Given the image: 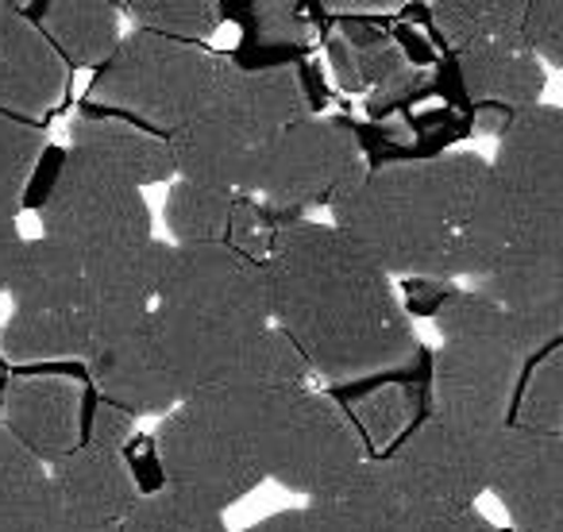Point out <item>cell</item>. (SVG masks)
<instances>
[{
  "label": "cell",
  "mask_w": 563,
  "mask_h": 532,
  "mask_svg": "<svg viewBox=\"0 0 563 532\" xmlns=\"http://www.w3.org/2000/svg\"><path fill=\"white\" fill-rule=\"evenodd\" d=\"M352 421L360 429L367 447H398L409 436V424L417 417V390L406 383H386L375 386L367 398H360L352 409Z\"/></svg>",
  "instance_id": "obj_28"
},
{
  "label": "cell",
  "mask_w": 563,
  "mask_h": 532,
  "mask_svg": "<svg viewBox=\"0 0 563 532\" xmlns=\"http://www.w3.org/2000/svg\"><path fill=\"white\" fill-rule=\"evenodd\" d=\"M120 532H232V529L224 524L220 509L166 486L158 494H143L140 506L132 509V517H128Z\"/></svg>",
  "instance_id": "obj_29"
},
{
  "label": "cell",
  "mask_w": 563,
  "mask_h": 532,
  "mask_svg": "<svg viewBox=\"0 0 563 532\" xmlns=\"http://www.w3.org/2000/svg\"><path fill=\"white\" fill-rule=\"evenodd\" d=\"M12 313L35 317H74L89 313V275L81 258L51 235L24 243L16 275L9 282Z\"/></svg>",
  "instance_id": "obj_20"
},
{
  "label": "cell",
  "mask_w": 563,
  "mask_h": 532,
  "mask_svg": "<svg viewBox=\"0 0 563 532\" xmlns=\"http://www.w3.org/2000/svg\"><path fill=\"white\" fill-rule=\"evenodd\" d=\"M243 193H228L217 186H201V181L174 178L166 189L163 220L170 232L174 247H209V243H228L232 235V220L240 209Z\"/></svg>",
  "instance_id": "obj_24"
},
{
  "label": "cell",
  "mask_w": 563,
  "mask_h": 532,
  "mask_svg": "<svg viewBox=\"0 0 563 532\" xmlns=\"http://www.w3.org/2000/svg\"><path fill=\"white\" fill-rule=\"evenodd\" d=\"M135 436V417H128L124 409L109 406V401H97L89 409V429L86 440L97 447H109V452H124Z\"/></svg>",
  "instance_id": "obj_33"
},
{
  "label": "cell",
  "mask_w": 563,
  "mask_h": 532,
  "mask_svg": "<svg viewBox=\"0 0 563 532\" xmlns=\"http://www.w3.org/2000/svg\"><path fill=\"white\" fill-rule=\"evenodd\" d=\"M220 421L266 478L317 501L371 459L352 413L313 386L212 390L186 401Z\"/></svg>",
  "instance_id": "obj_4"
},
{
  "label": "cell",
  "mask_w": 563,
  "mask_h": 532,
  "mask_svg": "<svg viewBox=\"0 0 563 532\" xmlns=\"http://www.w3.org/2000/svg\"><path fill=\"white\" fill-rule=\"evenodd\" d=\"M4 429L43 463L55 467L86 444V390L63 375H20L4 386Z\"/></svg>",
  "instance_id": "obj_14"
},
{
  "label": "cell",
  "mask_w": 563,
  "mask_h": 532,
  "mask_svg": "<svg viewBox=\"0 0 563 532\" xmlns=\"http://www.w3.org/2000/svg\"><path fill=\"white\" fill-rule=\"evenodd\" d=\"M40 532H120V529H112V524H97V521H89V517H78L55 501Z\"/></svg>",
  "instance_id": "obj_37"
},
{
  "label": "cell",
  "mask_w": 563,
  "mask_h": 532,
  "mask_svg": "<svg viewBox=\"0 0 563 532\" xmlns=\"http://www.w3.org/2000/svg\"><path fill=\"white\" fill-rule=\"evenodd\" d=\"M525 40L537 51L544 66H560L563 70V4H529V20H525Z\"/></svg>",
  "instance_id": "obj_31"
},
{
  "label": "cell",
  "mask_w": 563,
  "mask_h": 532,
  "mask_svg": "<svg viewBox=\"0 0 563 532\" xmlns=\"http://www.w3.org/2000/svg\"><path fill=\"white\" fill-rule=\"evenodd\" d=\"M70 66L40 32L32 12L0 4V112L40 120L63 101Z\"/></svg>",
  "instance_id": "obj_15"
},
{
  "label": "cell",
  "mask_w": 563,
  "mask_h": 532,
  "mask_svg": "<svg viewBox=\"0 0 563 532\" xmlns=\"http://www.w3.org/2000/svg\"><path fill=\"white\" fill-rule=\"evenodd\" d=\"M47 155V132L32 120L0 112V209L16 212L35 178V166Z\"/></svg>",
  "instance_id": "obj_26"
},
{
  "label": "cell",
  "mask_w": 563,
  "mask_h": 532,
  "mask_svg": "<svg viewBox=\"0 0 563 532\" xmlns=\"http://www.w3.org/2000/svg\"><path fill=\"white\" fill-rule=\"evenodd\" d=\"M455 58H460V81L471 101L490 104V109H498L509 120L517 112H529L540 104V93H544V63L529 47V40L463 51Z\"/></svg>",
  "instance_id": "obj_21"
},
{
  "label": "cell",
  "mask_w": 563,
  "mask_h": 532,
  "mask_svg": "<svg viewBox=\"0 0 563 532\" xmlns=\"http://www.w3.org/2000/svg\"><path fill=\"white\" fill-rule=\"evenodd\" d=\"M321 532H424L421 509L394 478L386 459H367L336 490L306 501Z\"/></svg>",
  "instance_id": "obj_18"
},
{
  "label": "cell",
  "mask_w": 563,
  "mask_h": 532,
  "mask_svg": "<svg viewBox=\"0 0 563 532\" xmlns=\"http://www.w3.org/2000/svg\"><path fill=\"white\" fill-rule=\"evenodd\" d=\"M274 329L329 383L378 375L417 352L394 278L336 224L290 220L266 258Z\"/></svg>",
  "instance_id": "obj_1"
},
{
  "label": "cell",
  "mask_w": 563,
  "mask_h": 532,
  "mask_svg": "<svg viewBox=\"0 0 563 532\" xmlns=\"http://www.w3.org/2000/svg\"><path fill=\"white\" fill-rule=\"evenodd\" d=\"M251 20H255V32L263 35L266 43H306L309 40V24L298 4H255Z\"/></svg>",
  "instance_id": "obj_32"
},
{
  "label": "cell",
  "mask_w": 563,
  "mask_h": 532,
  "mask_svg": "<svg viewBox=\"0 0 563 532\" xmlns=\"http://www.w3.org/2000/svg\"><path fill=\"white\" fill-rule=\"evenodd\" d=\"M228 58L205 51L201 43L166 40L155 32L124 35L120 51L101 66L89 86V101L112 117L135 120L170 140L194 120L212 86L224 74Z\"/></svg>",
  "instance_id": "obj_7"
},
{
  "label": "cell",
  "mask_w": 563,
  "mask_h": 532,
  "mask_svg": "<svg viewBox=\"0 0 563 532\" xmlns=\"http://www.w3.org/2000/svg\"><path fill=\"white\" fill-rule=\"evenodd\" d=\"M51 506V467L0 424V532H40Z\"/></svg>",
  "instance_id": "obj_23"
},
{
  "label": "cell",
  "mask_w": 563,
  "mask_h": 532,
  "mask_svg": "<svg viewBox=\"0 0 563 532\" xmlns=\"http://www.w3.org/2000/svg\"><path fill=\"white\" fill-rule=\"evenodd\" d=\"M93 344L89 375L101 401L124 409L128 417H170L178 409L155 340V309H89Z\"/></svg>",
  "instance_id": "obj_12"
},
{
  "label": "cell",
  "mask_w": 563,
  "mask_h": 532,
  "mask_svg": "<svg viewBox=\"0 0 563 532\" xmlns=\"http://www.w3.org/2000/svg\"><path fill=\"white\" fill-rule=\"evenodd\" d=\"M490 158L471 151L390 163L332 204V224L390 278L460 282L463 247L483 201Z\"/></svg>",
  "instance_id": "obj_2"
},
{
  "label": "cell",
  "mask_w": 563,
  "mask_h": 532,
  "mask_svg": "<svg viewBox=\"0 0 563 532\" xmlns=\"http://www.w3.org/2000/svg\"><path fill=\"white\" fill-rule=\"evenodd\" d=\"M490 494L514 529L563 532V432L509 424L494 455Z\"/></svg>",
  "instance_id": "obj_13"
},
{
  "label": "cell",
  "mask_w": 563,
  "mask_h": 532,
  "mask_svg": "<svg viewBox=\"0 0 563 532\" xmlns=\"http://www.w3.org/2000/svg\"><path fill=\"white\" fill-rule=\"evenodd\" d=\"M93 170L124 181L132 189H147L178 178L174 147L166 135L124 117H78L70 124V151Z\"/></svg>",
  "instance_id": "obj_16"
},
{
  "label": "cell",
  "mask_w": 563,
  "mask_h": 532,
  "mask_svg": "<svg viewBox=\"0 0 563 532\" xmlns=\"http://www.w3.org/2000/svg\"><path fill=\"white\" fill-rule=\"evenodd\" d=\"M51 490L63 509L97 524H112V529H124V521L143 498L124 452H109L89 440L51 467Z\"/></svg>",
  "instance_id": "obj_19"
},
{
  "label": "cell",
  "mask_w": 563,
  "mask_h": 532,
  "mask_svg": "<svg viewBox=\"0 0 563 532\" xmlns=\"http://www.w3.org/2000/svg\"><path fill=\"white\" fill-rule=\"evenodd\" d=\"M437 32L448 40L455 55L478 47H498V43H521L529 4H509V0H444L429 9Z\"/></svg>",
  "instance_id": "obj_25"
},
{
  "label": "cell",
  "mask_w": 563,
  "mask_h": 532,
  "mask_svg": "<svg viewBox=\"0 0 563 532\" xmlns=\"http://www.w3.org/2000/svg\"><path fill=\"white\" fill-rule=\"evenodd\" d=\"M155 455L170 490L189 494L220 513L266 478L247 447L197 406H178L158 424Z\"/></svg>",
  "instance_id": "obj_11"
},
{
  "label": "cell",
  "mask_w": 563,
  "mask_h": 532,
  "mask_svg": "<svg viewBox=\"0 0 563 532\" xmlns=\"http://www.w3.org/2000/svg\"><path fill=\"white\" fill-rule=\"evenodd\" d=\"M128 16L135 20L140 32H155L181 43H205L224 24V12L212 0H132Z\"/></svg>",
  "instance_id": "obj_30"
},
{
  "label": "cell",
  "mask_w": 563,
  "mask_h": 532,
  "mask_svg": "<svg viewBox=\"0 0 563 532\" xmlns=\"http://www.w3.org/2000/svg\"><path fill=\"white\" fill-rule=\"evenodd\" d=\"M424 532H498L475 506L463 509H432V513H421Z\"/></svg>",
  "instance_id": "obj_34"
},
{
  "label": "cell",
  "mask_w": 563,
  "mask_h": 532,
  "mask_svg": "<svg viewBox=\"0 0 563 532\" xmlns=\"http://www.w3.org/2000/svg\"><path fill=\"white\" fill-rule=\"evenodd\" d=\"M363 178H367V155L360 135L340 120L306 117L271 143L251 197L274 217H294L313 204L332 209Z\"/></svg>",
  "instance_id": "obj_9"
},
{
  "label": "cell",
  "mask_w": 563,
  "mask_h": 532,
  "mask_svg": "<svg viewBox=\"0 0 563 532\" xmlns=\"http://www.w3.org/2000/svg\"><path fill=\"white\" fill-rule=\"evenodd\" d=\"M501 436H486V432L463 429V424L440 421L429 413L383 459L421 513L463 509L475 506L478 494L490 490L494 455H498Z\"/></svg>",
  "instance_id": "obj_10"
},
{
  "label": "cell",
  "mask_w": 563,
  "mask_h": 532,
  "mask_svg": "<svg viewBox=\"0 0 563 532\" xmlns=\"http://www.w3.org/2000/svg\"><path fill=\"white\" fill-rule=\"evenodd\" d=\"M514 424L537 432H563V340L540 352L532 370L521 378Z\"/></svg>",
  "instance_id": "obj_27"
},
{
  "label": "cell",
  "mask_w": 563,
  "mask_h": 532,
  "mask_svg": "<svg viewBox=\"0 0 563 532\" xmlns=\"http://www.w3.org/2000/svg\"><path fill=\"white\" fill-rule=\"evenodd\" d=\"M40 32L51 40V47L66 58V66H109V58L120 51V9L101 0H66V4H43L32 12Z\"/></svg>",
  "instance_id": "obj_22"
},
{
  "label": "cell",
  "mask_w": 563,
  "mask_h": 532,
  "mask_svg": "<svg viewBox=\"0 0 563 532\" xmlns=\"http://www.w3.org/2000/svg\"><path fill=\"white\" fill-rule=\"evenodd\" d=\"M432 317L444 336L432 355L429 413L463 429L501 436L514 424L525 363L537 359L517 324L478 290L444 286L432 301Z\"/></svg>",
  "instance_id": "obj_6"
},
{
  "label": "cell",
  "mask_w": 563,
  "mask_h": 532,
  "mask_svg": "<svg viewBox=\"0 0 563 532\" xmlns=\"http://www.w3.org/2000/svg\"><path fill=\"white\" fill-rule=\"evenodd\" d=\"M329 63L336 86L347 93H371L375 109L409 97L424 74L409 63L406 47L394 35L367 24V16H344L329 35Z\"/></svg>",
  "instance_id": "obj_17"
},
{
  "label": "cell",
  "mask_w": 563,
  "mask_h": 532,
  "mask_svg": "<svg viewBox=\"0 0 563 532\" xmlns=\"http://www.w3.org/2000/svg\"><path fill=\"white\" fill-rule=\"evenodd\" d=\"M243 532H321V524H317L313 509L301 506V509H278V513L263 517V521H255Z\"/></svg>",
  "instance_id": "obj_36"
},
{
  "label": "cell",
  "mask_w": 563,
  "mask_h": 532,
  "mask_svg": "<svg viewBox=\"0 0 563 532\" xmlns=\"http://www.w3.org/2000/svg\"><path fill=\"white\" fill-rule=\"evenodd\" d=\"M306 117H313L309 93L294 66L228 63L194 120L170 135L178 178L251 197L271 143Z\"/></svg>",
  "instance_id": "obj_5"
},
{
  "label": "cell",
  "mask_w": 563,
  "mask_h": 532,
  "mask_svg": "<svg viewBox=\"0 0 563 532\" xmlns=\"http://www.w3.org/2000/svg\"><path fill=\"white\" fill-rule=\"evenodd\" d=\"M24 235H20L16 224V212H4L0 209V290L9 293V282L16 275V263L24 255Z\"/></svg>",
  "instance_id": "obj_35"
},
{
  "label": "cell",
  "mask_w": 563,
  "mask_h": 532,
  "mask_svg": "<svg viewBox=\"0 0 563 532\" xmlns=\"http://www.w3.org/2000/svg\"><path fill=\"white\" fill-rule=\"evenodd\" d=\"M40 224L81 258L89 309H155L174 243L155 240L143 189L63 155L40 201Z\"/></svg>",
  "instance_id": "obj_3"
},
{
  "label": "cell",
  "mask_w": 563,
  "mask_h": 532,
  "mask_svg": "<svg viewBox=\"0 0 563 532\" xmlns=\"http://www.w3.org/2000/svg\"><path fill=\"white\" fill-rule=\"evenodd\" d=\"M155 324L181 336H240L271 329L266 263L228 247H174L155 298Z\"/></svg>",
  "instance_id": "obj_8"
}]
</instances>
